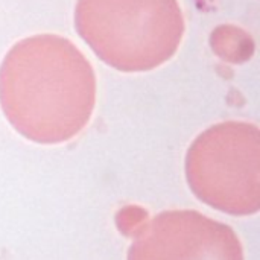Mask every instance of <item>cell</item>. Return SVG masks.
Wrapping results in <instances>:
<instances>
[{
    "label": "cell",
    "mask_w": 260,
    "mask_h": 260,
    "mask_svg": "<svg viewBox=\"0 0 260 260\" xmlns=\"http://www.w3.org/2000/svg\"><path fill=\"white\" fill-rule=\"evenodd\" d=\"M94 104V70L64 37L23 38L0 64L2 111L30 142L58 145L72 140L90 122Z\"/></svg>",
    "instance_id": "cell-1"
},
{
    "label": "cell",
    "mask_w": 260,
    "mask_h": 260,
    "mask_svg": "<svg viewBox=\"0 0 260 260\" xmlns=\"http://www.w3.org/2000/svg\"><path fill=\"white\" fill-rule=\"evenodd\" d=\"M75 27L107 66L136 73L177 53L184 15L178 0H78Z\"/></svg>",
    "instance_id": "cell-2"
},
{
    "label": "cell",
    "mask_w": 260,
    "mask_h": 260,
    "mask_svg": "<svg viewBox=\"0 0 260 260\" xmlns=\"http://www.w3.org/2000/svg\"><path fill=\"white\" fill-rule=\"evenodd\" d=\"M186 180L204 204L232 216L260 209V131L229 120L203 131L186 154Z\"/></svg>",
    "instance_id": "cell-3"
},
{
    "label": "cell",
    "mask_w": 260,
    "mask_h": 260,
    "mask_svg": "<svg viewBox=\"0 0 260 260\" xmlns=\"http://www.w3.org/2000/svg\"><path fill=\"white\" fill-rule=\"evenodd\" d=\"M126 260H244L236 232L197 210H166L134 238Z\"/></svg>",
    "instance_id": "cell-4"
}]
</instances>
